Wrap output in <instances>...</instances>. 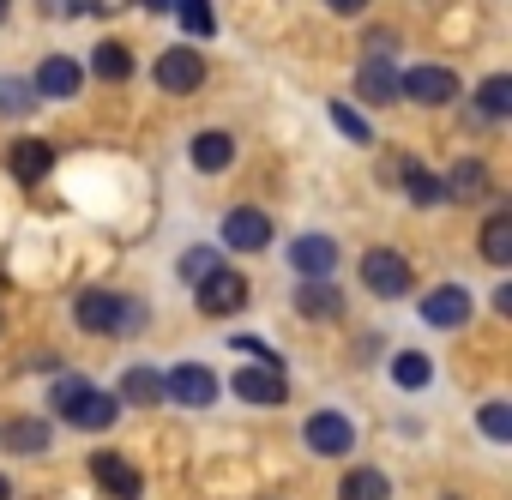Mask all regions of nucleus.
Segmentation results:
<instances>
[{"mask_svg": "<svg viewBox=\"0 0 512 500\" xmlns=\"http://www.w3.org/2000/svg\"><path fill=\"white\" fill-rule=\"evenodd\" d=\"M49 404L73 422V428H115V398L109 392H97L91 380H79V374H67V380H55V392H49Z\"/></svg>", "mask_w": 512, "mask_h": 500, "instance_id": "nucleus-1", "label": "nucleus"}, {"mask_svg": "<svg viewBox=\"0 0 512 500\" xmlns=\"http://www.w3.org/2000/svg\"><path fill=\"white\" fill-rule=\"evenodd\" d=\"M73 320H79L85 332H97V338H109V332H133L139 302H121L115 290H79V296H73Z\"/></svg>", "mask_w": 512, "mask_h": 500, "instance_id": "nucleus-2", "label": "nucleus"}, {"mask_svg": "<svg viewBox=\"0 0 512 500\" xmlns=\"http://www.w3.org/2000/svg\"><path fill=\"white\" fill-rule=\"evenodd\" d=\"M398 97H410L422 109H440V103L458 97V73L452 67H410V73H398Z\"/></svg>", "mask_w": 512, "mask_h": 500, "instance_id": "nucleus-3", "label": "nucleus"}, {"mask_svg": "<svg viewBox=\"0 0 512 500\" xmlns=\"http://www.w3.org/2000/svg\"><path fill=\"white\" fill-rule=\"evenodd\" d=\"M241 308H247V278L229 272V266H217V272L199 284V314H205V320H229V314H241Z\"/></svg>", "mask_w": 512, "mask_h": 500, "instance_id": "nucleus-4", "label": "nucleus"}, {"mask_svg": "<svg viewBox=\"0 0 512 500\" xmlns=\"http://www.w3.org/2000/svg\"><path fill=\"white\" fill-rule=\"evenodd\" d=\"M362 278H368V290L386 296V302L410 296V266H404V254H392V247H374V254H362Z\"/></svg>", "mask_w": 512, "mask_h": 500, "instance_id": "nucleus-5", "label": "nucleus"}, {"mask_svg": "<svg viewBox=\"0 0 512 500\" xmlns=\"http://www.w3.org/2000/svg\"><path fill=\"white\" fill-rule=\"evenodd\" d=\"M157 85H163L169 97H193V91L205 85L199 49H163V55H157Z\"/></svg>", "mask_w": 512, "mask_h": 500, "instance_id": "nucleus-6", "label": "nucleus"}, {"mask_svg": "<svg viewBox=\"0 0 512 500\" xmlns=\"http://www.w3.org/2000/svg\"><path fill=\"white\" fill-rule=\"evenodd\" d=\"M163 398H175V404H187V410H205V404L217 398V374H211L205 362H181L175 374H163Z\"/></svg>", "mask_w": 512, "mask_h": 500, "instance_id": "nucleus-7", "label": "nucleus"}, {"mask_svg": "<svg viewBox=\"0 0 512 500\" xmlns=\"http://www.w3.org/2000/svg\"><path fill=\"white\" fill-rule=\"evenodd\" d=\"M223 247H235V254H260V247H272V217L253 211V205H235L223 217Z\"/></svg>", "mask_w": 512, "mask_h": 500, "instance_id": "nucleus-8", "label": "nucleus"}, {"mask_svg": "<svg viewBox=\"0 0 512 500\" xmlns=\"http://www.w3.org/2000/svg\"><path fill=\"white\" fill-rule=\"evenodd\" d=\"M422 320L440 326V332L470 326V290H464V284H434V290L422 296Z\"/></svg>", "mask_w": 512, "mask_h": 500, "instance_id": "nucleus-9", "label": "nucleus"}, {"mask_svg": "<svg viewBox=\"0 0 512 500\" xmlns=\"http://www.w3.org/2000/svg\"><path fill=\"white\" fill-rule=\"evenodd\" d=\"M308 452H320V458H344L350 446H356V422L350 416H338V410H320V416H308Z\"/></svg>", "mask_w": 512, "mask_h": 500, "instance_id": "nucleus-10", "label": "nucleus"}, {"mask_svg": "<svg viewBox=\"0 0 512 500\" xmlns=\"http://www.w3.org/2000/svg\"><path fill=\"white\" fill-rule=\"evenodd\" d=\"M235 398H247V404H284L290 398V380H284V368H266V362H253V368H235Z\"/></svg>", "mask_w": 512, "mask_h": 500, "instance_id": "nucleus-11", "label": "nucleus"}, {"mask_svg": "<svg viewBox=\"0 0 512 500\" xmlns=\"http://www.w3.org/2000/svg\"><path fill=\"white\" fill-rule=\"evenodd\" d=\"M290 266H296L302 278H332V266H338V241H332V235H302V241L290 247Z\"/></svg>", "mask_w": 512, "mask_h": 500, "instance_id": "nucleus-12", "label": "nucleus"}, {"mask_svg": "<svg viewBox=\"0 0 512 500\" xmlns=\"http://www.w3.org/2000/svg\"><path fill=\"white\" fill-rule=\"evenodd\" d=\"M91 476H97V482H103V494H115V500H133V494L145 488V482H139V470H133L121 452H97V458H91Z\"/></svg>", "mask_w": 512, "mask_h": 500, "instance_id": "nucleus-13", "label": "nucleus"}, {"mask_svg": "<svg viewBox=\"0 0 512 500\" xmlns=\"http://www.w3.org/2000/svg\"><path fill=\"white\" fill-rule=\"evenodd\" d=\"M235 163V139L223 133V127H205V133H193V169H205V175H223Z\"/></svg>", "mask_w": 512, "mask_h": 500, "instance_id": "nucleus-14", "label": "nucleus"}, {"mask_svg": "<svg viewBox=\"0 0 512 500\" xmlns=\"http://www.w3.org/2000/svg\"><path fill=\"white\" fill-rule=\"evenodd\" d=\"M79 85H85V67L67 61V55H49V61L37 67V91H43V97H73Z\"/></svg>", "mask_w": 512, "mask_h": 500, "instance_id": "nucleus-15", "label": "nucleus"}, {"mask_svg": "<svg viewBox=\"0 0 512 500\" xmlns=\"http://www.w3.org/2000/svg\"><path fill=\"white\" fill-rule=\"evenodd\" d=\"M296 308H302L308 320H338V314H344V296L332 290V278H302Z\"/></svg>", "mask_w": 512, "mask_h": 500, "instance_id": "nucleus-16", "label": "nucleus"}, {"mask_svg": "<svg viewBox=\"0 0 512 500\" xmlns=\"http://www.w3.org/2000/svg\"><path fill=\"white\" fill-rule=\"evenodd\" d=\"M356 91L368 97V103H398V73L374 55V61H362V73H356Z\"/></svg>", "mask_w": 512, "mask_h": 500, "instance_id": "nucleus-17", "label": "nucleus"}, {"mask_svg": "<svg viewBox=\"0 0 512 500\" xmlns=\"http://www.w3.org/2000/svg\"><path fill=\"white\" fill-rule=\"evenodd\" d=\"M7 163H13V175H19V181H43V175L55 169V151H49L43 139H19Z\"/></svg>", "mask_w": 512, "mask_h": 500, "instance_id": "nucleus-18", "label": "nucleus"}, {"mask_svg": "<svg viewBox=\"0 0 512 500\" xmlns=\"http://www.w3.org/2000/svg\"><path fill=\"white\" fill-rule=\"evenodd\" d=\"M440 187H446V199H482V193H488V163L470 157V163H458Z\"/></svg>", "mask_w": 512, "mask_h": 500, "instance_id": "nucleus-19", "label": "nucleus"}, {"mask_svg": "<svg viewBox=\"0 0 512 500\" xmlns=\"http://www.w3.org/2000/svg\"><path fill=\"white\" fill-rule=\"evenodd\" d=\"M121 398L139 404V410L163 404V374H157V368H127V374H121Z\"/></svg>", "mask_w": 512, "mask_h": 500, "instance_id": "nucleus-20", "label": "nucleus"}, {"mask_svg": "<svg viewBox=\"0 0 512 500\" xmlns=\"http://www.w3.org/2000/svg\"><path fill=\"white\" fill-rule=\"evenodd\" d=\"M482 260H488V266H512V217H506V211H494V217L482 223Z\"/></svg>", "mask_w": 512, "mask_h": 500, "instance_id": "nucleus-21", "label": "nucleus"}, {"mask_svg": "<svg viewBox=\"0 0 512 500\" xmlns=\"http://www.w3.org/2000/svg\"><path fill=\"white\" fill-rule=\"evenodd\" d=\"M476 115H482V121H506V115H512V79H506V73H494V79H482V97H476Z\"/></svg>", "mask_w": 512, "mask_h": 500, "instance_id": "nucleus-22", "label": "nucleus"}, {"mask_svg": "<svg viewBox=\"0 0 512 500\" xmlns=\"http://www.w3.org/2000/svg\"><path fill=\"white\" fill-rule=\"evenodd\" d=\"M91 73H97V79H109V85H121V79H133V55H127L121 43H97Z\"/></svg>", "mask_w": 512, "mask_h": 500, "instance_id": "nucleus-23", "label": "nucleus"}, {"mask_svg": "<svg viewBox=\"0 0 512 500\" xmlns=\"http://www.w3.org/2000/svg\"><path fill=\"white\" fill-rule=\"evenodd\" d=\"M386 494H392V482H386L380 470H344L338 500H386Z\"/></svg>", "mask_w": 512, "mask_h": 500, "instance_id": "nucleus-24", "label": "nucleus"}, {"mask_svg": "<svg viewBox=\"0 0 512 500\" xmlns=\"http://www.w3.org/2000/svg\"><path fill=\"white\" fill-rule=\"evenodd\" d=\"M404 193H410L416 205H440V199H446V187H440V175H428L422 163H410V169H404Z\"/></svg>", "mask_w": 512, "mask_h": 500, "instance_id": "nucleus-25", "label": "nucleus"}, {"mask_svg": "<svg viewBox=\"0 0 512 500\" xmlns=\"http://www.w3.org/2000/svg\"><path fill=\"white\" fill-rule=\"evenodd\" d=\"M428 374H434V362H428V356H416V350H404V356L392 362V380H398L404 392H416V386H428Z\"/></svg>", "mask_w": 512, "mask_h": 500, "instance_id": "nucleus-26", "label": "nucleus"}, {"mask_svg": "<svg viewBox=\"0 0 512 500\" xmlns=\"http://www.w3.org/2000/svg\"><path fill=\"white\" fill-rule=\"evenodd\" d=\"M217 266H223V254H217V247H193V254H181V278H187L193 290H199V284H205Z\"/></svg>", "mask_w": 512, "mask_h": 500, "instance_id": "nucleus-27", "label": "nucleus"}, {"mask_svg": "<svg viewBox=\"0 0 512 500\" xmlns=\"http://www.w3.org/2000/svg\"><path fill=\"white\" fill-rule=\"evenodd\" d=\"M7 446H13V452H43V446H49V422H31V416H25L19 428H7Z\"/></svg>", "mask_w": 512, "mask_h": 500, "instance_id": "nucleus-28", "label": "nucleus"}, {"mask_svg": "<svg viewBox=\"0 0 512 500\" xmlns=\"http://www.w3.org/2000/svg\"><path fill=\"white\" fill-rule=\"evenodd\" d=\"M31 103H37V91L25 79H0V115H25Z\"/></svg>", "mask_w": 512, "mask_h": 500, "instance_id": "nucleus-29", "label": "nucleus"}, {"mask_svg": "<svg viewBox=\"0 0 512 500\" xmlns=\"http://www.w3.org/2000/svg\"><path fill=\"white\" fill-rule=\"evenodd\" d=\"M332 121H338V133L344 139H356V145H374V133H368V121L350 109V103H332Z\"/></svg>", "mask_w": 512, "mask_h": 500, "instance_id": "nucleus-30", "label": "nucleus"}, {"mask_svg": "<svg viewBox=\"0 0 512 500\" xmlns=\"http://www.w3.org/2000/svg\"><path fill=\"white\" fill-rule=\"evenodd\" d=\"M181 31L187 37H211V0H181Z\"/></svg>", "mask_w": 512, "mask_h": 500, "instance_id": "nucleus-31", "label": "nucleus"}, {"mask_svg": "<svg viewBox=\"0 0 512 500\" xmlns=\"http://www.w3.org/2000/svg\"><path fill=\"white\" fill-rule=\"evenodd\" d=\"M476 422H482V434H488V440H512V410H506V404H482V416H476Z\"/></svg>", "mask_w": 512, "mask_h": 500, "instance_id": "nucleus-32", "label": "nucleus"}, {"mask_svg": "<svg viewBox=\"0 0 512 500\" xmlns=\"http://www.w3.org/2000/svg\"><path fill=\"white\" fill-rule=\"evenodd\" d=\"M326 7H332V13H362L368 0H326Z\"/></svg>", "mask_w": 512, "mask_h": 500, "instance_id": "nucleus-33", "label": "nucleus"}, {"mask_svg": "<svg viewBox=\"0 0 512 500\" xmlns=\"http://www.w3.org/2000/svg\"><path fill=\"white\" fill-rule=\"evenodd\" d=\"M7 13H13V0H0V19H7Z\"/></svg>", "mask_w": 512, "mask_h": 500, "instance_id": "nucleus-34", "label": "nucleus"}, {"mask_svg": "<svg viewBox=\"0 0 512 500\" xmlns=\"http://www.w3.org/2000/svg\"><path fill=\"white\" fill-rule=\"evenodd\" d=\"M7 494H13V488H7V476H0V500H7Z\"/></svg>", "mask_w": 512, "mask_h": 500, "instance_id": "nucleus-35", "label": "nucleus"}]
</instances>
